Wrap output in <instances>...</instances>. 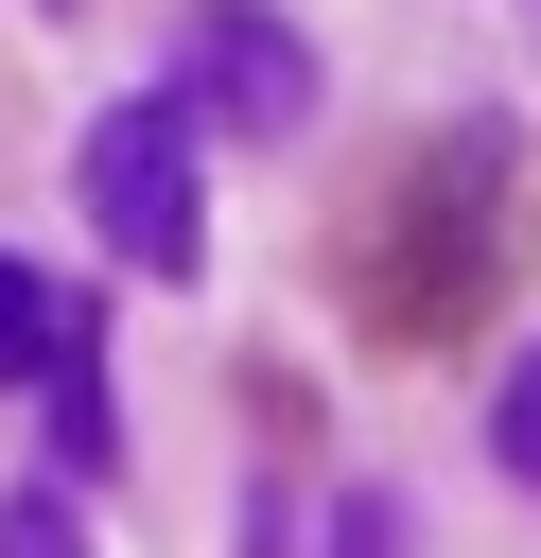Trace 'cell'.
<instances>
[{"instance_id":"cell-7","label":"cell","mask_w":541,"mask_h":558,"mask_svg":"<svg viewBox=\"0 0 541 558\" xmlns=\"http://www.w3.org/2000/svg\"><path fill=\"white\" fill-rule=\"evenodd\" d=\"M332 558H401V506H384V488H349V523H332Z\"/></svg>"},{"instance_id":"cell-3","label":"cell","mask_w":541,"mask_h":558,"mask_svg":"<svg viewBox=\"0 0 541 558\" xmlns=\"http://www.w3.org/2000/svg\"><path fill=\"white\" fill-rule=\"evenodd\" d=\"M52 471H122V418H105V314L52 349Z\"/></svg>"},{"instance_id":"cell-2","label":"cell","mask_w":541,"mask_h":558,"mask_svg":"<svg viewBox=\"0 0 541 558\" xmlns=\"http://www.w3.org/2000/svg\"><path fill=\"white\" fill-rule=\"evenodd\" d=\"M192 122H227V140H297L314 122V52L279 35V17H192Z\"/></svg>"},{"instance_id":"cell-5","label":"cell","mask_w":541,"mask_h":558,"mask_svg":"<svg viewBox=\"0 0 541 558\" xmlns=\"http://www.w3.org/2000/svg\"><path fill=\"white\" fill-rule=\"evenodd\" d=\"M0 558H87V506L70 488H0Z\"/></svg>"},{"instance_id":"cell-6","label":"cell","mask_w":541,"mask_h":558,"mask_svg":"<svg viewBox=\"0 0 541 558\" xmlns=\"http://www.w3.org/2000/svg\"><path fill=\"white\" fill-rule=\"evenodd\" d=\"M489 453H506V471H524V488H541V349H524V366H506V401H489Z\"/></svg>"},{"instance_id":"cell-4","label":"cell","mask_w":541,"mask_h":558,"mask_svg":"<svg viewBox=\"0 0 541 558\" xmlns=\"http://www.w3.org/2000/svg\"><path fill=\"white\" fill-rule=\"evenodd\" d=\"M70 331H87V296H70V279H35V262L0 244V384H52V349H70Z\"/></svg>"},{"instance_id":"cell-1","label":"cell","mask_w":541,"mask_h":558,"mask_svg":"<svg viewBox=\"0 0 541 558\" xmlns=\"http://www.w3.org/2000/svg\"><path fill=\"white\" fill-rule=\"evenodd\" d=\"M192 87H140V105H105L87 122V157H70V192H87V227L140 262V279H192L209 262V192H192Z\"/></svg>"}]
</instances>
